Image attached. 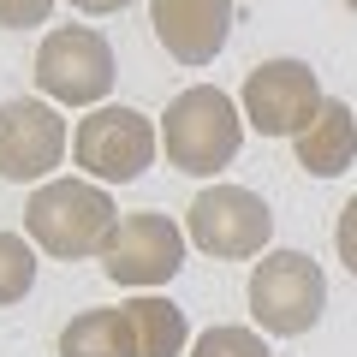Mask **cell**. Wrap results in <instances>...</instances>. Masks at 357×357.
Instances as JSON below:
<instances>
[{"mask_svg": "<svg viewBox=\"0 0 357 357\" xmlns=\"http://www.w3.org/2000/svg\"><path fill=\"white\" fill-rule=\"evenodd\" d=\"M333 250H340V262L357 274V197L340 208V227H333Z\"/></svg>", "mask_w": 357, "mask_h": 357, "instance_id": "cell-17", "label": "cell"}, {"mask_svg": "<svg viewBox=\"0 0 357 357\" xmlns=\"http://www.w3.org/2000/svg\"><path fill=\"white\" fill-rule=\"evenodd\" d=\"M321 102H328V96H321L316 72H310L304 60H262V66H250L244 96H238L244 119H250L262 137H298V131H310L316 114H321Z\"/></svg>", "mask_w": 357, "mask_h": 357, "instance_id": "cell-7", "label": "cell"}, {"mask_svg": "<svg viewBox=\"0 0 357 357\" xmlns=\"http://www.w3.org/2000/svg\"><path fill=\"white\" fill-rule=\"evenodd\" d=\"M77 13H89V18H107V13H126L131 0H72Z\"/></svg>", "mask_w": 357, "mask_h": 357, "instance_id": "cell-18", "label": "cell"}, {"mask_svg": "<svg viewBox=\"0 0 357 357\" xmlns=\"http://www.w3.org/2000/svg\"><path fill=\"white\" fill-rule=\"evenodd\" d=\"M244 126H250V119L238 114V102H232L227 89L191 84V89H178L173 102H167V114H161V149H167V161H173L178 173L208 178L227 161H238Z\"/></svg>", "mask_w": 357, "mask_h": 357, "instance_id": "cell-2", "label": "cell"}, {"mask_svg": "<svg viewBox=\"0 0 357 357\" xmlns=\"http://www.w3.org/2000/svg\"><path fill=\"white\" fill-rule=\"evenodd\" d=\"M191 357H274L268 340L256 328H238V321H215L191 340Z\"/></svg>", "mask_w": 357, "mask_h": 357, "instance_id": "cell-15", "label": "cell"}, {"mask_svg": "<svg viewBox=\"0 0 357 357\" xmlns=\"http://www.w3.org/2000/svg\"><path fill=\"white\" fill-rule=\"evenodd\" d=\"M54 0H0V30H30V24H48Z\"/></svg>", "mask_w": 357, "mask_h": 357, "instance_id": "cell-16", "label": "cell"}, {"mask_svg": "<svg viewBox=\"0 0 357 357\" xmlns=\"http://www.w3.org/2000/svg\"><path fill=\"white\" fill-rule=\"evenodd\" d=\"M292 149H298V167H304L310 178H340L345 167L357 161V107H345V102L328 96L321 114H316V126L298 131Z\"/></svg>", "mask_w": 357, "mask_h": 357, "instance_id": "cell-11", "label": "cell"}, {"mask_svg": "<svg viewBox=\"0 0 357 357\" xmlns=\"http://www.w3.org/2000/svg\"><path fill=\"white\" fill-rule=\"evenodd\" d=\"M149 24L178 66H208L232 36V0H149Z\"/></svg>", "mask_w": 357, "mask_h": 357, "instance_id": "cell-10", "label": "cell"}, {"mask_svg": "<svg viewBox=\"0 0 357 357\" xmlns=\"http://www.w3.org/2000/svg\"><path fill=\"white\" fill-rule=\"evenodd\" d=\"M119 66H114V48H107L102 30L89 24H66V30H48L36 48V89L48 102H66V107H89L114 89Z\"/></svg>", "mask_w": 357, "mask_h": 357, "instance_id": "cell-5", "label": "cell"}, {"mask_svg": "<svg viewBox=\"0 0 357 357\" xmlns=\"http://www.w3.org/2000/svg\"><path fill=\"white\" fill-rule=\"evenodd\" d=\"M119 316H126L131 357H185V345H191V321H185V310L173 298H155V292L126 298Z\"/></svg>", "mask_w": 357, "mask_h": 357, "instance_id": "cell-12", "label": "cell"}, {"mask_svg": "<svg viewBox=\"0 0 357 357\" xmlns=\"http://www.w3.org/2000/svg\"><path fill=\"white\" fill-rule=\"evenodd\" d=\"M185 268V232H178L173 215H155V208H143V215H126L114 232V244L102 250V274L114 286H167Z\"/></svg>", "mask_w": 357, "mask_h": 357, "instance_id": "cell-9", "label": "cell"}, {"mask_svg": "<svg viewBox=\"0 0 357 357\" xmlns=\"http://www.w3.org/2000/svg\"><path fill=\"white\" fill-rule=\"evenodd\" d=\"M185 232H191L197 250L220 256V262H244V256L268 250L274 208L256 191H244V185H208V191H197V203L185 208Z\"/></svg>", "mask_w": 357, "mask_h": 357, "instance_id": "cell-6", "label": "cell"}, {"mask_svg": "<svg viewBox=\"0 0 357 357\" xmlns=\"http://www.w3.org/2000/svg\"><path fill=\"white\" fill-rule=\"evenodd\" d=\"M24 232L30 244H42L60 262H84L102 256L119 232V208L107 197V185H84V178H48L36 185L24 203Z\"/></svg>", "mask_w": 357, "mask_h": 357, "instance_id": "cell-1", "label": "cell"}, {"mask_svg": "<svg viewBox=\"0 0 357 357\" xmlns=\"http://www.w3.org/2000/svg\"><path fill=\"white\" fill-rule=\"evenodd\" d=\"M66 155H72V131L48 96H18L0 107V178L13 185L48 178Z\"/></svg>", "mask_w": 357, "mask_h": 357, "instance_id": "cell-8", "label": "cell"}, {"mask_svg": "<svg viewBox=\"0 0 357 357\" xmlns=\"http://www.w3.org/2000/svg\"><path fill=\"white\" fill-rule=\"evenodd\" d=\"M30 286H36V250H30V238L0 232V310H6V304H24Z\"/></svg>", "mask_w": 357, "mask_h": 357, "instance_id": "cell-14", "label": "cell"}, {"mask_svg": "<svg viewBox=\"0 0 357 357\" xmlns=\"http://www.w3.org/2000/svg\"><path fill=\"white\" fill-rule=\"evenodd\" d=\"M155 149H161L155 119L137 114V107H119V102L84 114L72 131V161L96 185H131V178H143L155 167Z\"/></svg>", "mask_w": 357, "mask_h": 357, "instance_id": "cell-4", "label": "cell"}, {"mask_svg": "<svg viewBox=\"0 0 357 357\" xmlns=\"http://www.w3.org/2000/svg\"><path fill=\"white\" fill-rule=\"evenodd\" d=\"M328 310V280H321L316 256L304 250H262L250 268V316L274 340H298L310 333Z\"/></svg>", "mask_w": 357, "mask_h": 357, "instance_id": "cell-3", "label": "cell"}, {"mask_svg": "<svg viewBox=\"0 0 357 357\" xmlns=\"http://www.w3.org/2000/svg\"><path fill=\"white\" fill-rule=\"evenodd\" d=\"M60 357H131L119 310H77L60 328Z\"/></svg>", "mask_w": 357, "mask_h": 357, "instance_id": "cell-13", "label": "cell"}, {"mask_svg": "<svg viewBox=\"0 0 357 357\" xmlns=\"http://www.w3.org/2000/svg\"><path fill=\"white\" fill-rule=\"evenodd\" d=\"M345 6H351V13H357V0H345Z\"/></svg>", "mask_w": 357, "mask_h": 357, "instance_id": "cell-19", "label": "cell"}]
</instances>
